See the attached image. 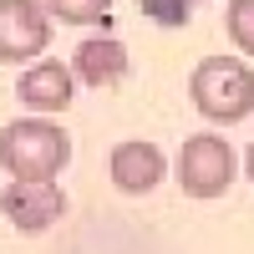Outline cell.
Listing matches in <instances>:
<instances>
[{
  "label": "cell",
  "mask_w": 254,
  "mask_h": 254,
  "mask_svg": "<svg viewBox=\"0 0 254 254\" xmlns=\"http://www.w3.org/2000/svg\"><path fill=\"white\" fill-rule=\"evenodd\" d=\"M51 26L56 15L46 10V0H0V61L5 66L36 61L51 46Z\"/></svg>",
  "instance_id": "4"
},
{
  "label": "cell",
  "mask_w": 254,
  "mask_h": 254,
  "mask_svg": "<svg viewBox=\"0 0 254 254\" xmlns=\"http://www.w3.org/2000/svg\"><path fill=\"white\" fill-rule=\"evenodd\" d=\"M244 173H249V183H254V142H249V153H244Z\"/></svg>",
  "instance_id": "12"
},
{
  "label": "cell",
  "mask_w": 254,
  "mask_h": 254,
  "mask_svg": "<svg viewBox=\"0 0 254 254\" xmlns=\"http://www.w3.org/2000/svg\"><path fill=\"white\" fill-rule=\"evenodd\" d=\"M188 97H193L198 117L234 127L254 112V71L244 56H203L193 76H188Z\"/></svg>",
  "instance_id": "2"
},
{
  "label": "cell",
  "mask_w": 254,
  "mask_h": 254,
  "mask_svg": "<svg viewBox=\"0 0 254 254\" xmlns=\"http://www.w3.org/2000/svg\"><path fill=\"white\" fill-rule=\"evenodd\" d=\"M234 147H229V137L219 132H193V137H183L178 147V158H173V183L183 188L188 198H224L229 188H234Z\"/></svg>",
  "instance_id": "3"
},
{
  "label": "cell",
  "mask_w": 254,
  "mask_h": 254,
  "mask_svg": "<svg viewBox=\"0 0 254 254\" xmlns=\"http://www.w3.org/2000/svg\"><path fill=\"white\" fill-rule=\"evenodd\" d=\"M0 214L20 234H41L56 219H66V193H61L56 178H10L0 188Z\"/></svg>",
  "instance_id": "5"
},
{
  "label": "cell",
  "mask_w": 254,
  "mask_h": 254,
  "mask_svg": "<svg viewBox=\"0 0 254 254\" xmlns=\"http://www.w3.org/2000/svg\"><path fill=\"white\" fill-rule=\"evenodd\" d=\"M66 163H71V137L61 122H51L46 112L5 122V132H0V168L10 178H56Z\"/></svg>",
  "instance_id": "1"
},
{
  "label": "cell",
  "mask_w": 254,
  "mask_h": 254,
  "mask_svg": "<svg viewBox=\"0 0 254 254\" xmlns=\"http://www.w3.org/2000/svg\"><path fill=\"white\" fill-rule=\"evenodd\" d=\"M46 10L61 26H102L112 15V0H46Z\"/></svg>",
  "instance_id": "9"
},
{
  "label": "cell",
  "mask_w": 254,
  "mask_h": 254,
  "mask_svg": "<svg viewBox=\"0 0 254 254\" xmlns=\"http://www.w3.org/2000/svg\"><path fill=\"white\" fill-rule=\"evenodd\" d=\"M15 97H20V107H31V112H66L71 107V97H76V71L66 66V61H31L26 71H20L15 81Z\"/></svg>",
  "instance_id": "6"
},
{
  "label": "cell",
  "mask_w": 254,
  "mask_h": 254,
  "mask_svg": "<svg viewBox=\"0 0 254 254\" xmlns=\"http://www.w3.org/2000/svg\"><path fill=\"white\" fill-rule=\"evenodd\" d=\"M127 66H132V56H127V46L117 36H92V41H81L76 56H71V71L76 81H87V87H117V81L127 76Z\"/></svg>",
  "instance_id": "8"
},
{
  "label": "cell",
  "mask_w": 254,
  "mask_h": 254,
  "mask_svg": "<svg viewBox=\"0 0 254 254\" xmlns=\"http://www.w3.org/2000/svg\"><path fill=\"white\" fill-rule=\"evenodd\" d=\"M137 10H142L147 20H158V26H188L193 0H137Z\"/></svg>",
  "instance_id": "11"
},
{
  "label": "cell",
  "mask_w": 254,
  "mask_h": 254,
  "mask_svg": "<svg viewBox=\"0 0 254 254\" xmlns=\"http://www.w3.org/2000/svg\"><path fill=\"white\" fill-rule=\"evenodd\" d=\"M107 173H112V183L122 188V193L142 198V193H153V188L168 178V158H163V147H158V142L127 137V142H117V147H112Z\"/></svg>",
  "instance_id": "7"
},
{
  "label": "cell",
  "mask_w": 254,
  "mask_h": 254,
  "mask_svg": "<svg viewBox=\"0 0 254 254\" xmlns=\"http://www.w3.org/2000/svg\"><path fill=\"white\" fill-rule=\"evenodd\" d=\"M193 5H208V0H193Z\"/></svg>",
  "instance_id": "13"
},
{
  "label": "cell",
  "mask_w": 254,
  "mask_h": 254,
  "mask_svg": "<svg viewBox=\"0 0 254 254\" xmlns=\"http://www.w3.org/2000/svg\"><path fill=\"white\" fill-rule=\"evenodd\" d=\"M224 31H229V41H234L239 56H254V0H229Z\"/></svg>",
  "instance_id": "10"
}]
</instances>
